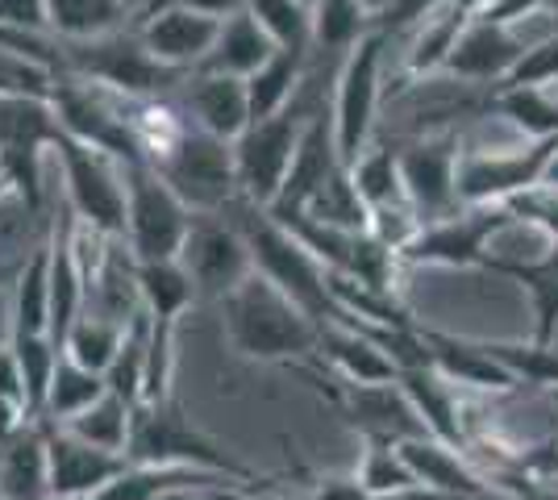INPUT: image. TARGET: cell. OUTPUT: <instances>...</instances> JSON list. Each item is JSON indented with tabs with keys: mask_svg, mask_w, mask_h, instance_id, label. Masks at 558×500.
Masks as SVG:
<instances>
[{
	"mask_svg": "<svg viewBox=\"0 0 558 500\" xmlns=\"http://www.w3.org/2000/svg\"><path fill=\"white\" fill-rule=\"evenodd\" d=\"M530 50V42H521L512 34V25L488 22V17H475L466 22V29L459 34V42L450 50L442 72L459 75V80H471V84H505L521 54Z\"/></svg>",
	"mask_w": 558,
	"mask_h": 500,
	"instance_id": "cell-17",
	"label": "cell"
},
{
	"mask_svg": "<svg viewBox=\"0 0 558 500\" xmlns=\"http://www.w3.org/2000/svg\"><path fill=\"white\" fill-rule=\"evenodd\" d=\"M509 205H463L459 214L421 225L413 239L400 246L404 267H484L488 271L492 242L509 230Z\"/></svg>",
	"mask_w": 558,
	"mask_h": 500,
	"instance_id": "cell-6",
	"label": "cell"
},
{
	"mask_svg": "<svg viewBox=\"0 0 558 500\" xmlns=\"http://www.w3.org/2000/svg\"><path fill=\"white\" fill-rule=\"evenodd\" d=\"M509 209L517 217V225H534L546 242H558V192H550L542 184V188L509 200Z\"/></svg>",
	"mask_w": 558,
	"mask_h": 500,
	"instance_id": "cell-46",
	"label": "cell"
},
{
	"mask_svg": "<svg viewBox=\"0 0 558 500\" xmlns=\"http://www.w3.org/2000/svg\"><path fill=\"white\" fill-rule=\"evenodd\" d=\"M450 4H454V0H388V4H379L372 13V29L392 38V34L409 29V25L429 22L434 13H442Z\"/></svg>",
	"mask_w": 558,
	"mask_h": 500,
	"instance_id": "cell-47",
	"label": "cell"
},
{
	"mask_svg": "<svg viewBox=\"0 0 558 500\" xmlns=\"http://www.w3.org/2000/svg\"><path fill=\"white\" fill-rule=\"evenodd\" d=\"M301 376L326 397L333 413L359 438H392V442L429 438L425 426H421L417 408L409 405V397L400 392V383H347L338 376H329L322 363L301 367Z\"/></svg>",
	"mask_w": 558,
	"mask_h": 500,
	"instance_id": "cell-8",
	"label": "cell"
},
{
	"mask_svg": "<svg viewBox=\"0 0 558 500\" xmlns=\"http://www.w3.org/2000/svg\"><path fill=\"white\" fill-rule=\"evenodd\" d=\"M47 25L54 38H105V34H121L130 25V9L125 0H47Z\"/></svg>",
	"mask_w": 558,
	"mask_h": 500,
	"instance_id": "cell-32",
	"label": "cell"
},
{
	"mask_svg": "<svg viewBox=\"0 0 558 500\" xmlns=\"http://www.w3.org/2000/svg\"><path fill=\"white\" fill-rule=\"evenodd\" d=\"M550 401H555V408H558V388H555V392H550Z\"/></svg>",
	"mask_w": 558,
	"mask_h": 500,
	"instance_id": "cell-57",
	"label": "cell"
},
{
	"mask_svg": "<svg viewBox=\"0 0 558 500\" xmlns=\"http://www.w3.org/2000/svg\"><path fill=\"white\" fill-rule=\"evenodd\" d=\"M9 196H13V188H9V180H4V175H0V205H4V200H9Z\"/></svg>",
	"mask_w": 558,
	"mask_h": 500,
	"instance_id": "cell-55",
	"label": "cell"
},
{
	"mask_svg": "<svg viewBox=\"0 0 558 500\" xmlns=\"http://www.w3.org/2000/svg\"><path fill=\"white\" fill-rule=\"evenodd\" d=\"M308 100L296 96L288 109H279L276 118L251 121L246 134L233 143V171H238V196L251 200L258 209L276 205L279 188L288 180L292 155L301 146L304 121H308Z\"/></svg>",
	"mask_w": 558,
	"mask_h": 500,
	"instance_id": "cell-5",
	"label": "cell"
},
{
	"mask_svg": "<svg viewBox=\"0 0 558 500\" xmlns=\"http://www.w3.org/2000/svg\"><path fill=\"white\" fill-rule=\"evenodd\" d=\"M338 167H342V159H338V143H333V118L322 113V109H313L308 121H304V134L296 155H292V167H288V180H283L276 205L267 214L271 217L304 214V205L313 200V192L322 188Z\"/></svg>",
	"mask_w": 558,
	"mask_h": 500,
	"instance_id": "cell-18",
	"label": "cell"
},
{
	"mask_svg": "<svg viewBox=\"0 0 558 500\" xmlns=\"http://www.w3.org/2000/svg\"><path fill=\"white\" fill-rule=\"evenodd\" d=\"M459 155H463V146L454 134L417 138V143L400 146V184H404V200L417 214L421 225L442 221V217L463 209L459 192H454Z\"/></svg>",
	"mask_w": 558,
	"mask_h": 500,
	"instance_id": "cell-14",
	"label": "cell"
},
{
	"mask_svg": "<svg viewBox=\"0 0 558 500\" xmlns=\"http://www.w3.org/2000/svg\"><path fill=\"white\" fill-rule=\"evenodd\" d=\"M304 214L313 217V221H322V225H329V230L372 234V209H367V200L359 196L347 167H338L326 184L313 192V200L304 205Z\"/></svg>",
	"mask_w": 558,
	"mask_h": 500,
	"instance_id": "cell-34",
	"label": "cell"
},
{
	"mask_svg": "<svg viewBox=\"0 0 558 500\" xmlns=\"http://www.w3.org/2000/svg\"><path fill=\"white\" fill-rule=\"evenodd\" d=\"M372 13L367 0H317L313 4V47L350 50L359 38L372 34Z\"/></svg>",
	"mask_w": 558,
	"mask_h": 500,
	"instance_id": "cell-40",
	"label": "cell"
},
{
	"mask_svg": "<svg viewBox=\"0 0 558 500\" xmlns=\"http://www.w3.org/2000/svg\"><path fill=\"white\" fill-rule=\"evenodd\" d=\"M50 109H54V118L63 125V134L75 138V143L93 146V150L109 155V159L121 167L146 163L142 146L134 143V134H130V125H125L121 100L105 96L100 88H93V84L59 75V84H54V93H50Z\"/></svg>",
	"mask_w": 558,
	"mask_h": 500,
	"instance_id": "cell-12",
	"label": "cell"
},
{
	"mask_svg": "<svg viewBox=\"0 0 558 500\" xmlns=\"http://www.w3.org/2000/svg\"><path fill=\"white\" fill-rule=\"evenodd\" d=\"M301 484H304V500H375L354 472L350 476H326V472H308L301 467Z\"/></svg>",
	"mask_w": 558,
	"mask_h": 500,
	"instance_id": "cell-48",
	"label": "cell"
},
{
	"mask_svg": "<svg viewBox=\"0 0 558 500\" xmlns=\"http://www.w3.org/2000/svg\"><path fill=\"white\" fill-rule=\"evenodd\" d=\"M180 109L192 118V125H201L221 143H238L251 125L246 80H233V75H187L180 84Z\"/></svg>",
	"mask_w": 558,
	"mask_h": 500,
	"instance_id": "cell-19",
	"label": "cell"
},
{
	"mask_svg": "<svg viewBox=\"0 0 558 500\" xmlns=\"http://www.w3.org/2000/svg\"><path fill=\"white\" fill-rule=\"evenodd\" d=\"M63 125L50 100L34 96H0V150H54Z\"/></svg>",
	"mask_w": 558,
	"mask_h": 500,
	"instance_id": "cell-30",
	"label": "cell"
},
{
	"mask_svg": "<svg viewBox=\"0 0 558 500\" xmlns=\"http://www.w3.org/2000/svg\"><path fill=\"white\" fill-rule=\"evenodd\" d=\"M25 422H34V417L25 413L22 401H17V397H9V392H0V447H4V442H9Z\"/></svg>",
	"mask_w": 558,
	"mask_h": 500,
	"instance_id": "cell-51",
	"label": "cell"
},
{
	"mask_svg": "<svg viewBox=\"0 0 558 500\" xmlns=\"http://www.w3.org/2000/svg\"><path fill=\"white\" fill-rule=\"evenodd\" d=\"M180 267L192 276L196 296H209V301H226L233 288L255 271L251 246L226 214H192Z\"/></svg>",
	"mask_w": 558,
	"mask_h": 500,
	"instance_id": "cell-13",
	"label": "cell"
},
{
	"mask_svg": "<svg viewBox=\"0 0 558 500\" xmlns=\"http://www.w3.org/2000/svg\"><path fill=\"white\" fill-rule=\"evenodd\" d=\"M500 492H509L512 500H558V484L534 476H512L500 484Z\"/></svg>",
	"mask_w": 558,
	"mask_h": 500,
	"instance_id": "cell-50",
	"label": "cell"
},
{
	"mask_svg": "<svg viewBox=\"0 0 558 500\" xmlns=\"http://www.w3.org/2000/svg\"><path fill=\"white\" fill-rule=\"evenodd\" d=\"M105 392H109V383H105L100 371H88V367H80V363H71V358L63 355L59 367H54V380H50V388H47V401H43L38 422L68 426L71 417H80L84 408H93Z\"/></svg>",
	"mask_w": 558,
	"mask_h": 500,
	"instance_id": "cell-33",
	"label": "cell"
},
{
	"mask_svg": "<svg viewBox=\"0 0 558 500\" xmlns=\"http://www.w3.org/2000/svg\"><path fill=\"white\" fill-rule=\"evenodd\" d=\"M134 288H138V305L150 313V321L167 326V330H180V317L196 305V288L180 259L134 263Z\"/></svg>",
	"mask_w": 558,
	"mask_h": 500,
	"instance_id": "cell-27",
	"label": "cell"
},
{
	"mask_svg": "<svg viewBox=\"0 0 558 500\" xmlns=\"http://www.w3.org/2000/svg\"><path fill=\"white\" fill-rule=\"evenodd\" d=\"M488 271L509 276L530 292L534 305V342L555 346L558 342V242H550L546 251H537L534 259H500L492 263Z\"/></svg>",
	"mask_w": 558,
	"mask_h": 500,
	"instance_id": "cell-25",
	"label": "cell"
},
{
	"mask_svg": "<svg viewBox=\"0 0 558 500\" xmlns=\"http://www.w3.org/2000/svg\"><path fill=\"white\" fill-rule=\"evenodd\" d=\"M146 346H150V313L138 309L125 321V338H121V351H117L113 367L105 371L109 392L121 397L125 405H142V383H146Z\"/></svg>",
	"mask_w": 558,
	"mask_h": 500,
	"instance_id": "cell-39",
	"label": "cell"
},
{
	"mask_svg": "<svg viewBox=\"0 0 558 500\" xmlns=\"http://www.w3.org/2000/svg\"><path fill=\"white\" fill-rule=\"evenodd\" d=\"M542 184H546L550 192H558V155L550 159V167H546V180H542Z\"/></svg>",
	"mask_w": 558,
	"mask_h": 500,
	"instance_id": "cell-54",
	"label": "cell"
},
{
	"mask_svg": "<svg viewBox=\"0 0 558 500\" xmlns=\"http://www.w3.org/2000/svg\"><path fill=\"white\" fill-rule=\"evenodd\" d=\"M400 454L409 463V472L417 476V484L425 488H442V492H459V497H475V500H496V484H492L463 451L446 447L438 438H409L400 442Z\"/></svg>",
	"mask_w": 558,
	"mask_h": 500,
	"instance_id": "cell-21",
	"label": "cell"
},
{
	"mask_svg": "<svg viewBox=\"0 0 558 500\" xmlns=\"http://www.w3.org/2000/svg\"><path fill=\"white\" fill-rule=\"evenodd\" d=\"M480 342L517 383L546 388V392L558 388V342L555 346H542L534 338L530 342H488V338H480Z\"/></svg>",
	"mask_w": 558,
	"mask_h": 500,
	"instance_id": "cell-42",
	"label": "cell"
},
{
	"mask_svg": "<svg viewBox=\"0 0 558 500\" xmlns=\"http://www.w3.org/2000/svg\"><path fill=\"white\" fill-rule=\"evenodd\" d=\"M150 9H187V13H201L213 22H226V17L246 9V0H146L142 13H150Z\"/></svg>",
	"mask_w": 558,
	"mask_h": 500,
	"instance_id": "cell-49",
	"label": "cell"
},
{
	"mask_svg": "<svg viewBox=\"0 0 558 500\" xmlns=\"http://www.w3.org/2000/svg\"><path fill=\"white\" fill-rule=\"evenodd\" d=\"M488 109L509 118L530 143L558 138V100L550 88H496L488 96Z\"/></svg>",
	"mask_w": 558,
	"mask_h": 500,
	"instance_id": "cell-36",
	"label": "cell"
},
{
	"mask_svg": "<svg viewBox=\"0 0 558 500\" xmlns=\"http://www.w3.org/2000/svg\"><path fill=\"white\" fill-rule=\"evenodd\" d=\"M317 363L326 367L329 376L347 383H396L392 358L375 346L367 333H359L354 326L329 321L322 326V346H317Z\"/></svg>",
	"mask_w": 558,
	"mask_h": 500,
	"instance_id": "cell-23",
	"label": "cell"
},
{
	"mask_svg": "<svg viewBox=\"0 0 558 500\" xmlns=\"http://www.w3.org/2000/svg\"><path fill=\"white\" fill-rule=\"evenodd\" d=\"M130 426H134V405H125L121 397L105 392L93 408H84L80 417H71L63 429H71L75 438L93 442L100 451L125 454V447H130Z\"/></svg>",
	"mask_w": 558,
	"mask_h": 500,
	"instance_id": "cell-41",
	"label": "cell"
},
{
	"mask_svg": "<svg viewBox=\"0 0 558 500\" xmlns=\"http://www.w3.org/2000/svg\"><path fill=\"white\" fill-rule=\"evenodd\" d=\"M59 84V75L50 72L47 63L29 59L22 50L0 42V96H34V100H50Z\"/></svg>",
	"mask_w": 558,
	"mask_h": 500,
	"instance_id": "cell-44",
	"label": "cell"
},
{
	"mask_svg": "<svg viewBox=\"0 0 558 500\" xmlns=\"http://www.w3.org/2000/svg\"><path fill=\"white\" fill-rule=\"evenodd\" d=\"M54 159L63 167V184H68V209L80 217L88 230L100 239H125V175L121 163L109 155H100L93 146L59 138Z\"/></svg>",
	"mask_w": 558,
	"mask_h": 500,
	"instance_id": "cell-10",
	"label": "cell"
},
{
	"mask_svg": "<svg viewBox=\"0 0 558 500\" xmlns=\"http://www.w3.org/2000/svg\"><path fill=\"white\" fill-rule=\"evenodd\" d=\"M226 217L238 225V234L246 239L251 263H255V271L263 280H271L288 301H296L317 326L342 321V309H338V301L329 292V271L279 225L276 217L267 214V209H258V205H251V200H242V196L226 209Z\"/></svg>",
	"mask_w": 558,
	"mask_h": 500,
	"instance_id": "cell-3",
	"label": "cell"
},
{
	"mask_svg": "<svg viewBox=\"0 0 558 500\" xmlns=\"http://www.w3.org/2000/svg\"><path fill=\"white\" fill-rule=\"evenodd\" d=\"M558 80V34L542 38L534 47L521 54L517 72L500 84V88H550Z\"/></svg>",
	"mask_w": 558,
	"mask_h": 500,
	"instance_id": "cell-45",
	"label": "cell"
},
{
	"mask_svg": "<svg viewBox=\"0 0 558 500\" xmlns=\"http://www.w3.org/2000/svg\"><path fill=\"white\" fill-rule=\"evenodd\" d=\"M217 34H221V22L187 13V9H150V13H142L138 22L142 47L150 50L163 68L180 75L201 72V63L209 59Z\"/></svg>",
	"mask_w": 558,
	"mask_h": 500,
	"instance_id": "cell-16",
	"label": "cell"
},
{
	"mask_svg": "<svg viewBox=\"0 0 558 500\" xmlns=\"http://www.w3.org/2000/svg\"><path fill=\"white\" fill-rule=\"evenodd\" d=\"M276 42L267 38V29L242 9V13H233L221 22V34H217V42H213L209 59L201 63V72L205 75H233V80H251V75L276 54ZM196 75V72H192Z\"/></svg>",
	"mask_w": 558,
	"mask_h": 500,
	"instance_id": "cell-26",
	"label": "cell"
},
{
	"mask_svg": "<svg viewBox=\"0 0 558 500\" xmlns=\"http://www.w3.org/2000/svg\"><path fill=\"white\" fill-rule=\"evenodd\" d=\"M0 392L17 397L25 405V383H22V371H17V358H13V346H9V342H0ZM25 413H29V408H25Z\"/></svg>",
	"mask_w": 558,
	"mask_h": 500,
	"instance_id": "cell-52",
	"label": "cell"
},
{
	"mask_svg": "<svg viewBox=\"0 0 558 500\" xmlns=\"http://www.w3.org/2000/svg\"><path fill=\"white\" fill-rule=\"evenodd\" d=\"M246 13L267 29L276 47L313 50V13L301 0H246Z\"/></svg>",
	"mask_w": 558,
	"mask_h": 500,
	"instance_id": "cell-43",
	"label": "cell"
},
{
	"mask_svg": "<svg viewBox=\"0 0 558 500\" xmlns=\"http://www.w3.org/2000/svg\"><path fill=\"white\" fill-rule=\"evenodd\" d=\"M125 459H130L134 467L205 472V476L233 479V484H246V488L271 484L267 476H258L251 463H242L226 442H217L209 429L196 426V417H187V408L180 397H167L159 405L134 408Z\"/></svg>",
	"mask_w": 558,
	"mask_h": 500,
	"instance_id": "cell-2",
	"label": "cell"
},
{
	"mask_svg": "<svg viewBox=\"0 0 558 500\" xmlns=\"http://www.w3.org/2000/svg\"><path fill=\"white\" fill-rule=\"evenodd\" d=\"M359 467H354V479L372 492L375 500H392L409 488H417V476L409 472L404 454H400V442L392 438H359Z\"/></svg>",
	"mask_w": 558,
	"mask_h": 500,
	"instance_id": "cell-35",
	"label": "cell"
},
{
	"mask_svg": "<svg viewBox=\"0 0 558 500\" xmlns=\"http://www.w3.org/2000/svg\"><path fill=\"white\" fill-rule=\"evenodd\" d=\"M392 500H475V497H459V492H442V488L417 484V488H409V492H400V497H392Z\"/></svg>",
	"mask_w": 558,
	"mask_h": 500,
	"instance_id": "cell-53",
	"label": "cell"
},
{
	"mask_svg": "<svg viewBox=\"0 0 558 500\" xmlns=\"http://www.w3.org/2000/svg\"><path fill=\"white\" fill-rule=\"evenodd\" d=\"M125 175V246L134 263L180 259L192 230V209L163 184L150 163L121 167Z\"/></svg>",
	"mask_w": 558,
	"mask_h": 500,
	"instance_id": "cell-4",
	"label": "cell"
},
{
	"mask_svg": "<svg viewBox=\"0 0 558 500\" xmlns=\"http://www.w3.org/2000/svg\"><path fill=\"white\" fill-rule=\"evenodd\" d=\"M50 338V242L25 259L13 288V326L9 338Z\"/></svg>",
	"mask_w": 558,
	"mask_h": 500,
	"instance_id": "cell-31",
	"label": "cell"
},
{
	"mask_svg": "<svg viewBox=\"0 0 558 500\" xmlns=\"http://www.w3.org/2000/svg\"><path fill=\"white\" fill-rule=\"evenodd\" d=\"M421 338L429 351V367L454 388H475V392H512L517 388V380L484 351L480 338H454L434 326H421Z\"/></svg>",
	"mask_w": 558,
	"mask_h": 500,
	"instance_id": "cell-20",
	"label": "cell"
},
{
	"mask_svg": "<svg viewBox=\"0 0 558 500\" xmlns=\"http://www.w3.org/2000/svg\"><path fill=\"white\" fill-rule=\"evenodd\" d=\"M0 500H50V463L43 422H25L0 447Z\"/></svg>",
	"mask_w": 558,
	"mask_h": 500,
	"instance_id": "cell-24",
	"label": "cell"
},
{
	"mask_svg": "<svg viewBox=\"0 0 558 500\" xmlns=\"http://www.w3.org/2000/svg\"><path fill=\"white\" fill-rule=\"evenodd\" d=\"M396 383H400V392L409 397V405L417 408L425 434L466 454V405H463V397H459V388L450 380H442L434 367L400 371Z\"/></svg>",
	"mask_w": 558,
	"mask_h": 500,
	"instance_id": "cell-22",
	"label": "cell"
},
{
	"mask_svg": "<svg viewBox=\"0 0 558 500\" xmlns=\"http://www.w3.org/2000/svg\"><path fill=\"white\" fill-rule=\"evenodd\" d=\"M150 167L163 175V184H171V192L184 200L192 214H226L238 200L233 143L213 138L201 125H187L184 138Z\"/></svg>",
	"mask_w": 558,
	"mask_h": 500,
	"instance_id": "cell-7",
	"label": "cell"
},
{
	"mask_svg": "<svg viewBox=\"0 0 558 500\" xmlns=\"http://www.w3.org/2000/svg\"><path fill=\"white\" fill-rule=\"evenodd\" d=\"M301 4H304V9H308V13H313V4H317V0H301Z\"/></svg>",
	"mask_w": 558,
	"mask_h": 500,
	"instance_id": "cell-56",
	"label": "cell"
},
{
	"mask_svg": "<svg viewBox=\"0 0 558 500\" xmlns=\"http://www.w3.org/2000/svg\"><path fill=\"white\" fill-rule=\"evenodd\" d=\"M121 338H125V326L113 321V317H100V313L84 309L75 317V326L63 338V355L88 371H109L113 367L117 351H121Z\"/></svg>",
	"mask_w": 558,
	"mask_h": 500,
	"instance_id": "cell-37",
	"label": "cell"
},
{
	"mask_svg": "<svg viewBox=\"0 0 558 500\" xmlns=\"http://www.w3.org/2000/svg\"><path fill=\"white\" fill-rule=\"evenodd\" d=\"M221 313H226V338L242 358L279 363V367H296V371L317 363L322 326L258 271H251L221 301Z\"/></svg>",
	"mask_w": 558,
	"mask_h": 500,
	"instance_id": "cell-1",
	"label": "cell"
},
{
	"mask_svg": "<svg viewBox=\"0 0 558 500\" xmlns=\"http://www.w3.org/2000/svg\"><path fill=\"white\" fill-rule=\"evenodd\" d=\"M555 155L558 138L512 146V150H463L459 175H454L459 205H509L517 196L542 188Z\"/></svg>",
	"mask_w": 558,
	"mask_h": 500,
	"instance_id": "cell-11",
	"label": "cell"
},
{
	"mask_svg": "<svg viewBox=\"0 0 558 500\" xmlns=\"http://www.w3.org/2000/svg\"><path fill=\"white\" fill-rule=\"evenodd\" d=\"M304 68H308V50L279 47L251 80H246V96H251V121L276 118L279 109H288L304 88Z\"/></svg>",
	"mask_w": 558,
	"mask_h": 500,
	"instance_id": "cell-29",
	"label": "cell"
},
{
	"mask_svg": "<svg viewBox=\"0 0 558 500\" xmlns=\"http://www.w3.org/2000/svg\"><path fill=\"white\" fill-rule=\"evenodd\" d=\"M217 484H233V479L205 476V472H180V467H134L130 463L113 484H105L88 500H167L180 497V492H205V488H217Z\"/></svg>",
	"mask_w": 558,
	"mask_h": 500,
	"instance_id": "cell-28",
	"label": "cell"
},
{
	"mask_svg": "<svg viewBox=\"0 0 558 500\" xmlns=\"http://www.w3.org/2000/svg\"><path fill=\"white\" fill-rule=\"evenodd\" d=\"M384 54H388V34H379V29H372L367 38H359L347 50V63H342V75H338V93H333V109H329L342 167H350L372 146Z\"/></svg>",
	"mask_w": 558,
	"mask_h": 500,
	"instance_id": "cell-9",
	"label": "cell"
},
{
	"mask_svg": "<svg viewBox=\"0 0 558 500\" xmlns=\"http://www.w3.org/2000/svg\"><path fill=\"white\" fill-rule=\"evenodd\" d=\"M43 434H47L50 500H88L130 467L125 454L100 451L54 422H43Z\"/></svg>",
	"mask_w": 558,
	"mask_h": 500,
	"instance_id": "cell-15",
	"label": "cell"
},
{
	"mask_svg": "<svg viewBox=\"0 0 558 500\" xmlns=\"http://www.w3.org/2000/svg\"><path fill=\"white\" fill-rule=\"evenodd\" d=\"M347 171L372 214L375 209H392V205H409L404 184H400V150L396 146H367Z\"/></svg>",
	"mask_w": 558,
	"mask_h": 500,
	"instance_id": "cell-38",
	"label": "cell"
}]
</instances>
